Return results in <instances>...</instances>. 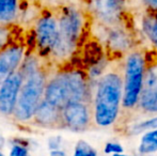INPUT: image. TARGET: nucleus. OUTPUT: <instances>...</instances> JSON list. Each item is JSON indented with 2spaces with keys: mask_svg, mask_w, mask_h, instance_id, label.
Wrapping results in <instances>:
<instances>
[{
  "mask_svg": "<svg viewBox=\"0 0 157 156\" xmlns=\"http://www.w3.org/2000/svg\"><path fill=\"white\" fill-rule=\"evenodd\" d=\"M24 0H0V25H14L24 12Z\"/></svg>",
  "mask_w": 157,
  "mask_h": 156,
  "instance_id": "nucleus-15",
  "label": "nucleus"
},
{
  "mask_svg": "<svg viewBox=\"0 0 157 156\" xmlns=\"http://www.w3.org/2000/svg\"><path fill=\"white\" fill-rule=\"evenodd\" d=\"M68 87L71 91V102L91 103V91L89 85V76L82 70L73 69L65 71Z\"/></svg>",
  "mask_w": 157,
  "mask_h": 156,
  "instance_id": "nucleus-13",
  "label": "nucleus"
},
{
  "mask_svg": "<svg viewBox=\"0 0 157 156\" xmlns=\"http://www.w3.org/2000/svg\"><path fill=\"white\" fill-rule=\"evenodd\" d=\"M10 156H31L27 146L21 144H13L10 151Z\"/></svg>",
  "mask_w": 157,
  "mask_h": 156,
  "instance_id": "nucleus-22",
  "label": "nucleus"
},
{
  "mask_svg": "<svg viewBox=\"0 0 157 156\" xmlns=\"http://www.w3.org/2000/svg\"><path fill=\"white\" fill-rule=\"evenodd\" d=\"M73 156H97V151L85 140H79L74 149Z\"/></svg>",
  "mask_w": 157,
  "mask_h": 156,
  "instance_id": "nucleus-20",
  "label": "nucleus"
},
{
  "mask_svg": "<svg viewBox=\"0 0 157 156\" xmlns=\"http://www.w3.org/2000/svg\"><path fill=\"white\" fill-rule=\"evenodd\" d=\"M47 79V70L43 64L36 71L23 78L15 110L11 118L21 123L31 122L37 106L44 98Z\"/></svg>",
  "mask_w": 157,
  "mask_h": 156,
  "instance_id": "nucleus-3",
  "label": "nucleus"
},
{
  "mask_svg": "<svg viewBox=\"0 0 157 156\" xmlns=\"http://www.w3.org/2000/svg\"><path fill=\"white\" fill-rule=\"evenodd\" d=\"M101 25V24H99ZM104 29V40L109 55L124 54L132 46V38L123 24L113 26L101 25Z\"/></svg>",
  "mask_w": 157,
  "mask_h": 156,
  "instance_id": "nucleus-11",
  "label": "nucleus"
},
{
  "mask_svg": "<svg viewBox=\"0 0 157 156\" xmlns=\"http://www.w3.org/2000/svg\"><path fill=\"white\" fill-rule=\"evenodd\" d=\"M64 128L73 131H85L92 126V105L86 102H70L61 109Z\"/></svg>",
  "mask_w": 157,
  "mask_h": 156,
  "instance_id": "nucleus-7",
  "label": "nucleus"
},
{
  "mask_svg": "<svg viewBox=\"0 0 157 156\" xmlns=\"http://www.w3.org/2000/svg\"><path fill=\"white\" fill-rule=\"evenodd\" d=\"M138 107L145 113L157 112V60L149 61L147 57Z\"/></svg>",
  "mask_w": 157,
  "mask_h": 156,
  "instance_id": "nucleus-8",
  "label": "nucleus"
},
{
  "mask_svg": "<svg viewBox=\"0 0 157 156\" xmlns=\"http://www.w3.org/2000/svg\"><path fill=\"white\" fill-rule=\"evenodd\" d=\"M14 25L1 26L0 25V51L6 48L11 42L15 40V33L13 29Z\"/></svg>",
  "mask_w": 157,
  "mask_h": 156,
  "instance_id": "nucleus-19",
  "label": "nucleus"
},
{
  "mask_svg": "<svg viewBox=\"0 0 157 156\" xmlns=\"http://www.w3.org/2000/svg\"><path fill=\"white\" fill-rule=\"evenodd\" d=\"M47 146L50 151L61 149V146H62V137H61V136H54V137H50L47 141Z\"/></svg>",
  "mask_w": 157,
  "mask_h": 156,
  "instance_id": "nucleus-23",
  "label": "nucleus"
},
{
  "mask_svg": "<svg viewBox=\"0 0 157 156\" xmlns=\"http://www.w3.org/2000/svg\"><path fill=\"white\" fill-rule=\"evenodd\" d=\"M122 93L123 76L120 71L107 72L98 78L92 106L94 124L108 127L116 123L120 113Z\"/></svg>",
  "mask_w": 157,
  "mask_h": 156,
  "instance_id": "nucleus-1",
  "label": "nucleus"
},
{
  "mask_svg": "<svg viewBox=\"0 0 157 156\" xmlns=\"http://www.w3.org/2000/svg\"><path fill=\"white\" fill-rule=\"evenodd\" d=\"M49 156H67V153L62 149H58V150H52L49 153Z\"/></svg>",
  "mask_w": 157,
  "mask_h": 156,
  "instance_id": "nucleus-25",
  "label": "nucleus"
},
{
  "mask_svg": "<svg viewBox=\"0 0 157 156\" xmlns=\"http://www.w3.org/2000/svg\"><path fill=\"white\" fill-rule=\"evenodd\" d=\"M25 54V43L18 42L16 40L11 42L6 48L0 51V79L1 80L18 70L26 57Z\"/></svg>",
  "mask_w": 157,
  "mask_h": 156,
  "instance_id": "nucleus-12",
  "label": "nucleus"
},
{
  "mask_svg": "<svg viewBox=\"0 0 157 156\" xmlns=\"http://www.w3.org/2000/svg\"><path fill=\"white\" fill-rule=\"evenodd\" d=\"M145 70V54L140 50L128 52L123 70L122 107L132 110L138 106L139 96L142 88L143 74Z\"/></svg>",
  "mask_w": 157,
  "mask_h": 156,
  "instance_id": "nucleus-4",
  "label": "nucleus"
},
{
  "mask_svg": "<svg viewBox=\"0 0 157 156\" xmlns=\"http://www.w3.org/2000/svg\"><path fill=\"white\" fill-rule=\"evenodd\" d=\"M157 128V117L147 119L145 121L142 122H139L134 124L132 127L128 128V133L129 135H138L141 134L143 131H152V129H156Z\"/></svg>",
  "mask_w": 157,
  "mask_h": 156,
  "instance_id": "nucleus-18",
  "label": "nucleus"
},
{
  "mask_svg": "<svg viewBox=\"0 0 157 156\" xmlns=\"http://www.w3.org/2000/svg\"><path fill=\"white\" fill-rule=\"evenodd\" d=\"M44 100L60 109L72 101L65 71H60L48 77L44 90Z\"/></svg>",
  "mask_w": 157,
  "mask_h": 156,
  "instance_id": "nucleus-10",
  "label": "nucleus"
},
{
  "mask_svg": "<svg viewBox=\"0 0 157 156\" xmlns=\"http://www.w3.org/2000/svg\"><path fill=\"white\" fill-rule=\"evenodd\" d=\"M142 31L157 51V12L149 11L143 16Z\"/></svg>",
  "mask_w": 157,
  "mask_h": 156,
  "instance_id": "nucleus-16",
  "label": "nucleus"
},
{
  "mask_svg": "<svg viewBox=\"0 0 157 156\" xmlns=\"http://www.w3.org/2000/svg\"><path fill=\"white\" fill-rule=\"evenodd\" d=\"M123 151L124 149H123L122 144L114 141L107 142L105 144V149H104V152L106 154H118V153H123Z\"/></svg>",
  "mask_w": 157,
  "mask_h": 156,
  "instance_id": "nucleus-21",
  "label": "nucleus"
},
{
  "mask_svg": "<svg viewBox=\"0 0 157 156\" xmlns=\"http://www.w3.org/2000/svg\"><path fill=\"white\" fill-rule=\"evenodd\" d=\"M34 44L40 57L49 58L58 39V17L56 10H43L34 24Z\"/></svg>",
  "mask_w": 157,
  "mask_h": 156,
  "instance_id": "nucleus-5",
  "label": "nucleus"
},
{
  "mask_svg": "<svg viewBox=\"0 0 157 156\" xmlns=\"http://www.w3.org/2000/svg\"><path fill=\"white\" fill-rule=\"evenodd\" d=\"M4 142H6V140H4V138H3V136L0 134V149L2 148V146H4Z\"/></svg>",
  "mask_w": 157,
  "mask_h": 156,
  "instance_id": "nucleus-26",
  "label": "nucleus"
},
{
  "mask_svg": "<svg viewBox=\"0 0 157 156\" xmlns=\"http://www.w3.org/2000/svg\"><path fill=\"white\" fill-rule=\"evenodd\" d=\"M0 156H4L3 154H2V152H0Z\"/></svg>",
  "mask_w": 157,
  "mask_h": 156,
  "instance_id": "nucleus-28",
  "label": "nucleus"
},
{
  "mask_svg": "<svg viewBox=\"0 0 157 156\" xmlns=\"http://www.w3.org/2000/svg\"><path fill=\"white\" fill-rule=\"evenodd\" d=\"M23 83V76L17 70L6 76L0 83V115L12 117L16 106L19 89Z\"/></svg>",
  "mask_w": 157,
  "mask_h": 156,
  "instance_id": "nucleus-9",
  "label": "nucleus"
},
{
  "mask_svg": "<svg viewBox=\"0 0 157 156\" xmlns=\"http://www.w3.org/2000/svg\"><path fill=\"white\" fill-rule=\"evenodd\" d=\"M32 124L42 128H64L61 109L43 98L31 120Z\"/></svg>",
  "mask_w": 157,
  "mask_h": 156,
  "instance_id": "nucleus-14",
  "label": "nucleus"
},
{
  "mask_svg": "<svg viewBox=\"0 0 157 156\" xmlns=\"http://www.w3.org/2000/svg\"><path fill=\"white\" fill-rule=\"evenodd\" d=\"M138 151L143 155L157 152V128L145 131L141 138Z\"/></svg>",
  "mask_w": 157,
  "mask_h": 156,
  "instance_id": "nucleus-17",
  "label": "nucleus"
},
{
  "mask_svg": "<svg viewBox=\"0 0 157 156\" xmlns=\"http://www.w3.org/2000/svg\"><path fill=\"white\" fill-rule=\"evenodd\" d=\"M112 156H138V155H129V154H123V153H118V154H112Z\"/></svg>",
  "mask_w": 157,
  "mask_h": 156,
  "instance_id": "nucleus-27",
  "label": "nucleus"
},
{
  "mask_svg": "<svg viewBox=\"0 0 157 156\" xmlns=\"http://www.w3.org/2000/svg\"><path fill=\"white\" fill-rule=\"evenodd\" d=\"M143 2L147 6L149 11L157 12V0H143Z\"/></svg>",
  "mask_w": 157,
  "mask_h": 156,
  "instance_id": "nucleus-24",
  "label": "nucleus"
},
{
  "mask_svg": "<svg viewBox=\"0 0 157 156\" xmlns=\"http://www.w3.org/2000/svg\"><path fill=\"white\" fill-rule=\"evenodd\" d=\"M58 17V39L49 58L54 62L67 61L75 52L85 32V14L75 6H62L56 10Z\"/></svg>",
  "mask_w": 157,
  "mask_h": 156,
  "instance_id": "nucleus-2",
  "label": "nucleus"
},
{
  "mask_svg": "<svg viewBox=\"0 0 157 156\" xmlns=\"http://www.w3.org/2000/svg\"><path fill=\"white\" fill-rule=\"evenodd\" d=\"M91 18L104 26L124 23L126 0H83Z\"/></svg>",
  "mask_w": 157,
  "mask_h": 156,
  "instance_id": "nucleus-6",
  "label": "nucleus"
}]
</instances>
